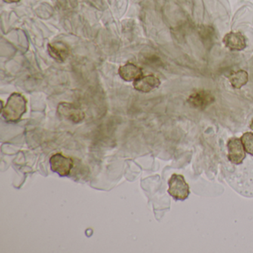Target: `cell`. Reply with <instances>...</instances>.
Returning a JSON list of instances; mask_svg holds the SVG:
<instances>
[{
  "label": "cell",
  "mask_w": 253,
  "mask_h": 253,
  "mask_svg": "<svg viewBox=\"0 0 253 253\" xmlns=\"http://www.w3.org/2000/svg\"><path fill=\"white\" fill-rule=\"evenodd\" d=\"M225 46L230 51H239L245 49L247 41L241 32H231L225 35L223 40Z\"/></svg>",
  "instance_id": "obj_7"
},
{
  "label": "cell",
  "mask_w": 253,
  "mask_h": 253,
  "mask_svg": "<svg viewBox=\"0 0 253 253\" xmlns=\"http://www.w3.org/2000/svg\"><path fill=\"white\" fill-rule=\"evenodd\" d=\"M246 152L253 156V133L246 132L241 138Z\"/></svg>",
  "instance_id": "obj_14"
},
{
  "label": "cell",
  "mask_w": 253,
  "mask_h": 253,
  "mask_svg": "<svg viewBox=\"0 0 253 253\" xmlns=\"http://www.w3.org/2000/svg\"><path fill=\"white\" fill-rule=\"evenodd\" d=\"M228 159L232 164L239 165L246 158V151L241 139L232 137L227 143Z\"/></svg>",
  "instance_id": "obj_5"
},
{
  "label": "cell",
  "mask_w": 253,
  "mask_h": 253,
  "mask_svg": "<svg viewBox=\"0 0 253 253\" xmlns=\"http://www.w3.org/2000/svg\"><path fill=\"white\" fill-rule=\"evenodd\" d=\"M142 63L150 66H159L161 65V60L158 56L150 52H143L140 55Z\"/></svg>",
  "instance_id": "obj_13"
},
{
  "label": "cell",
  "mask_w": 253,
  "mask_h": 253,
  "mask_svg": "<svg viewBox=\"0 0 253 253\" xmlns=\"http://www.w3.org/2000/svg\"><path fill=\"white\" fill-rule=\"evenodd\" d=\"M51 171L57 173L60 177H67L72 172L74 161L70 157L65 156L62 153H55L49 159Z\"/></svg>",
  "instance_id": "obj_3"
},
{
  "label": "cell",
  "mask_w": 253,
  "mask_h": 253,
  "mask_svg": "<svg viewBox=\"0 0 253 253\" xmlns=\"http://www.w3.org/2000/svg\"><path fill=\"white\" fill-rule=\"evenodd\" d=\"M119 75L124 81H135L143 76V71L133 63H127L119 69Z\"/></svg>",
  "instance_id": "obj_10"
},
{
  "label": "cell",
  "mask_w": 253,
  "mask_h": 253,
  "mask_svg": "<svg viewBox=\"0 0 253 253\" xmlns=\"http://www.w3.org/2000/svg\"><path fill=\"white\" fill-rule=\"evenodd\" d=\"M161 85V81L155 75H147L139 78L134 81L133 86L134 89L140 92L149 93L158 88Z\"/></svg>",
  "instance_id": "obj_8"
},
{
  "label": "cell",
  "mask_w": 253,
  "mask_h": 253,
  "mask_svg": "<svg viewBox=\"0 0 253 253\" xmlns=\"http://www.w3.org/2000/svg\"><path fill=\"white\" fill-rule=\"evenodd\" d=\"M48 51L50 56L59 63L64 62L70 54V50L68 45L62 42L48 44Z\"/></svg>",
  "instance_id": "obj_9"
},
{
  "label": "cell",
  "mask_w": 253,
  "mask_h": 253,
  "mask_svg": "<svg viewBox=\"0 0 253 253\" xmlns=\"http://www.w3.org/2000/svg\"><path fill=\"white\" fill-rule=\"evenodd\" d=\"M27 110V100L20 93L14 92L8 97L6 104L2 109V117L8 123L20 121Z\"/></svg>",
  "instance_id": "obj_1"
},
{
  "label": "cell",
  "mask_w": 253,
  "mask_h": 253,
  "mask_svg": "<svg viewBox=\"0 0 253 253\" xmlns=\"http://www.w3.org/2000/svg\"><path fill=\"white\" fill-rule=\"evenodd\" d=\"M250 128L253 131V121H252L251 124H250Z\"/></svg>",
  "instance_id": "obj_16"
},
{
  "label": "cell",
  "mask_w": 253,
  "mask_h": 253,
  "mask_svg": "<svg viewBox=\"0 0 253 253\" xmlns=\"http://www.w3.org/2000/svg\"><path fill=\"white\" fill-rule=\"evenodd\" d=\"M4 1H5V2H19L20 0H4Z\"/></svg>",
  "instance_id": "obj_15"
},
{
  "label": "cell",
  "mask_w": 253,
  "mask_h": 253,
  "mask_svg": "<svg viewBox=\"0 0 253 253\" xmlns=\"http://www.w3.org/2000/svg\"><path fill=\"white\" fill-rule=\"evenodd\" d=\"M168 184V193L176 201H185L189 197V186L181 174H173Z\"/></svg>",
  "instance_id": "obj_2"
},
{
  "label": "cell",
  "mask_w": 253,
  "mask_h": 253,
  "mask_svg": "<svg viewBox=\"0 0 253 253\" xmlns=\"http://www.w3.org/2000/svg\"><path fill=\"white\" fill-rule=\"evenodd\" d=\"M214 97L211 93L206 90L195 91L189 95L187 99L188 103L195 109L204 110L214 103Z\"/></svg>",
  "instance_id": "obj_6"
},
{
  "label": "cell",
  "mask_w": 253,
  "mask_h": 253,
  "mask_svg": "<svg viewBox=\"0 0 253 253\" xmlns=\"http://www.w3.org/2000/svg\"><path fill=\"white\" fill-rule=\"evenodd\" d=\"M57 112L61 118L73 124H80L85 118V113L73 103L62 102L57 106Z\"/></svg>",
  "instance_id": "obj_4"
},
{
  "label": "cell",
  "mask_w": 253,
  "mask_h": 253,
  "mask_svg": "<svg viewBox=\"0 0 253 253\" xmlns=\"http://www.w3.org/2000/svg\"><path fill=\"white\" fill-rule=\"evenodd\" d=\"M200 39L206 48H211L216 40V33L214 29L210 26H201L198 30Z\"/></svg>",
  "instance_id": "obj_11"
},
{
  "label": "cell",
  "mask_w": 253,
  "mask_h": 253,
  "mask_svg": "<svg viewBox=\"0 0 253 253\" xmlns=\"http://www.w3.org/2000/svg\"><path fill=\"white\" fill-rule=\"evenodd\" d=\"M229 82L235 88H241L248 82V74L244 70L233 72L229 76Z\"/></svg>",
  "instance_id": "obj_12"
}]
</instances>
